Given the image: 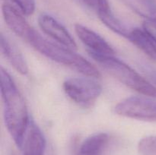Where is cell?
<instances>
[{
    "label": "cell",
    "instance_id": "obj_1",
    "mask_svg": "<svg viewBox=\"0 0 156 155\" xmlns=\"http://www.w3.org/2000/svg\"><path fill=\"white\" fill-rule=\"evenodd\" d=\"M1 94L4 121L15 145L21 150L30 119L25 100L9 72L1 68Z\"/></svg>",
    "mask_w": 156,
    "mask_h": 155
},
{
    "label": "cell",
    "instance_id": "obj_2",
    "mask_svg": "<svg viewBox=\"0 0 156 155\" xmlns=\"http://www.w3.org/2000/svg\"><path fill=\"white\" fill-rule=\"evenodd\" d=\"M26 41L41 54L78 71L84 76L98 79L101 76L96 67L80 54L76 53L74 50L48 40L35 29L32 30Z\"/></svg>",
    "mask_w": 156,
    "mask_h": 155
},
{
    "label": "cell",
    "instance_id": "obj_3",
    "mask_svg": "<svg viewBox=\"0 0 156 155\" xmlns=\"http://www.w3.org/2000/svg\"><path fill=\"white\" fill-rule=\"evenodd\" d=\"M108 74L127 88L146 97L156 99V86L123 61L115 56H98L89 54Z\"/></svg>",
    "mask_w": 156,
    "mask_h": 155
},
{
    "label": "cell",
    "instance_id": "obj_4",
    "mask_svg": "<svg viewBox=\"0 0 156 155\" xmlns=\"http://www.w3.org/2000/svg\"><path fill=\"white\" fill-rule=\"evenodd\" d=\"M97 79L88 76L70 78L64 81L62 88L74 103L88 106L94 103L102 93V86Z\"/></svg>",
    "mask_w": 156,
    "mask_h": 155
},
{
    "label": "cell",
    "instance_id": "obj_5",
    "mask_svg": "<svg viewBox=\"0 0 156 155\" xmlns=\"http://www.w3.org/2000/svg\"><path fill=\"white\" fill-rule=\"evenodd\" d=\"M117 115L142 121L156 122V101L146 96L123 99L114 107Z\"/></svg>",
    "mask_w": 156,
    "mask_h": 155
},
{
    "label": "cell",
    "instance_id": "obj_6",
    "mask_svg": "<svg viewBox=\"0 0 156 155\" xmlns=\"http://www.w3.org/2000/svg\"><path fill=\"white\" fill-rule=\"evenodd\" d=\"M38 25L42 31L60 45L77 50V44L69 30L53 16L42 14L38 17Z\"/></svg>",
    "mask_w": 156,
    "mask_h": 155
},
{
    "label": "cell",
    "instance_id": "obj_7",
    "mask_svg": "<svg viewBox=\"0 0 156 155\" xmlns=\"http://www.w3.org/2000/svg\"><path fill=\"white\" fill-rule=\"evenodd\" d=\"M75 32L88 49V53L98 56H115V51L108 41L91 29L81 24H75Z\"/></svg>",
    "mask_w": 156,
    "mask_h": 155
},
{
    "label": "cell",
    "instance_id": "obj_8",
    "mask_svg": "<svg viewBox=\"0 0 156 155\" xmlns=\"http://www.w3.org/2000/svg\"><path fill=\"white\" fill-rule=\"evenodd\" d=\"M2 12L5 22L9 28L15 35L27 40L34 28L24 18L25 15L9 2H5L2 5Z\"/></svg>",
    "mask_w": 156,
    "mask_h": 155
},
{
    "label": "cell",
    "instance_id": "obj_9",
    "mask_svg": "<svg viewBox=\"0 0 156 155\" xmlns=\"http://www.w3.org/2000/svg\"><path fill=\"white\" fill-rule=\"evenodd\" d=\"M45 136L36 123L30 120L23 143V155H44L46 150Z\"/></svg>",
    "mask_w": 156,
    "mask_h": 155
},
{
    "label": "cell",
    "instance_id": "obj_10",
    "mask_svg": "<svg viewBox=\"0 0 156 155\" xmlns=\"http://www.w3.org/2000/svg\"><path fill=\"white\" fill-rule=\"evenodd\" d=\"M0 45L2 53L15 71L23 75L27 74L28 73V65L25 58L16 46L3 33L1 34Z\"/></svg>",
    "mask_w": 156,
    "mask_h": 155
},
{
    "label": "cell",
    "instance_id": "obj_11",
    "mask_svg": "<svg viewBox=\"0 0 156 155\" xmlns=\"http://www.w3.org/2000/svg\"><path fill=\"white\" fill-rule=\"evenodd\" d=\"M110 142V136L105 132L93 134L80 144L78 155H104Z\"/></svg>",
    "mask_w": 156,
    "mask_h": 155
},
{
    "label": "cell",
    "instance_id": "obj_12",
    "mask_svg": "<svg viewBox=\"0 0 156 155\" xmlns=\"http://www.w3.org/2000/svg\"><path fill=\"white\" fill-rule=\"evenodd\" d=\"M126 38L147 57L156 61V44L144 29L139 27L131 29Z\"/></svg>",
    "mask_w": 156,
    "mask_h": 155
},
{
    "label": "cell",
    "instance_id": "obj_13",
    "mask_svg": "<svg viewBox=\"0 0 156 155\" xmlns=\"http://www.w3.org/2000/svg\"><path fill=\"white\" fill-rule=\"evenodd\" d=\"M98 16L108 28L123 37H127L130 30L127 29L125 24H123V22H121L117 17H115L111 9L108 12L99 14Z\"/></svg>",
    "mask_w": 156,
    "mask_h": 155
},
{
    "label": "cell",
    "instance_id": "obj_14",
    "mask_svg": "<svg viewBox=\"0 0 156 155\" xmlns=\"http://www.w3.org/2000/svg\"><path fill=\"white\" fill-rule=\"evenodd\" d=\"M137 151L139 155H156V136L149 135L140 139Z\"/></svg>",
    "mask_w": 156,
    "mask_h": 155
},
{
    "label": "cell",
    "instance_id": "obj_15",
    "mask_svg": "<svg viewBox=\"0 0 156 155\" xmlns=\"http://www.w3.org/2000/svg\"><path fill=\"white\" fill-rule=\"evenodd\" d=\"M25 16L33 15L35 11V0H9Z\"/></svg>",
    "mask_w": 156,
    "mask_h": 155
},
{
    "label": "cell",
    "instance_id": "obj_16",
    "mask_svg": "<svg viewBox=\"0 0 156 155\" xmlns=\"http://www.w3.org/2000/svg\"><path fill=\"white\" fill-rule=\"evenodd\" d=\"M82 1L88 7L94 10L97 15L111 10V7L108 0H82Z\"/></svg>",
    "mask_w": 156,
    "mask_h": 155
},
{
    "label": "cell",
    "instance_id": "obj_17",
    "mask_svg": "<svg viewBox=\"0 0 156 155\" xmlns=\"http://www.w3.org/2000/svg\"><path fill=\"white\" fill-rule=\"evenodd\" d=\"M143 28L150 35L156 44V22L145 20L143 24Z\"/></svg>",
    "mask_w": 156,
    "mask_h": 155
},
{
    "label": "cell",
    "instance_id": "obj_18",
    "mask_svg": "<svg viewBox=\"0 0 156 155\" xmlns=\"http://www.w3.org/2000/svg\"><path fill=\"white\" fill-rule=\"evenodd\" d=\"M149 77H150V79L152 81L155 83L156 86V72L154 71H149Z\"/></svg>",
    "mask_w": 156,
    "mask_h": 155
},
{
    "label": "cell",
    "instance_id": "obj_19",
    "mask_svg": "<svg viewBox=\"0 0 156 155\" xmlns=\"http://www.w3.org/2000/svg\"><path fill=\"white\" fill-rule=\"evenodd\" d=\"M11 155H18V154H17L15 151H12V153H11Z\"/></svg>",
    "mask_w": 156,
    "mask_h": 155
}]
</instances>
